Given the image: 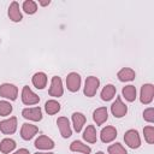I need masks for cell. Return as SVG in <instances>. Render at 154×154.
I'll use <instances>...</instances> for the list:
<instances>
[{
    "instance_id": "9a60e30c",
    "label": "cell",
    "mask_w": 154,
    "mask_h": 154,
    "mask_svg": "<svg viewBox=\"0 0 154 154\" xmlns=\"http://www.w3.org/2000/svg\"><path fill=\"white\" fill-rule=\"evenodd\" d=\"M7 13H8V17H10V19L12 22H16L17 23V22H20L23 19L22 12L19 10V4L17 1H12L10 4V7H8Z\"/></svg>"
},
{
    "instance_id": "5b68a950",
    "label": "cell",
    "mask_w": 154,
    "mask_h": 154,
    "mask_svg": "<svg viewBox=\"0 0 154 154\" xmlns=\"http://www.w3.org/2000/svg\"><path fill=\"white\" fill-rule=\"evenodd\" d=\"M48 94H49L51 96H53V97H60V96L64 94L63 82H61V78H60V77H58V76L52 77L51 87H49Z\"/></svg>"
},
{
    "instance_id": "7a4b0ae2",
    "label": "cell",
    "mask_w": 154,
    "mask_h": 154,
    "mask_svg": "<svg viewBox=\"0 0 154 154\" xmlns=\"http://www.w3.org/2000/svg\"><path fill=\"white\" fill-rule=\"evenodd\" d=\"M124 141L132 149H136V148H138L141 146V137L138 135V131L135 130V129H130V130H128L125 132Z\"/></svg>"
},
{
    "instance_id": "ffe728a7",
    "label": "cell",
    "mask_w": 154,
    "mask_h": 154,
    "mask_svg": "<svg viewBox=\"0 0 154 154\" xmlns=\"http://www.w3.org/2000/svg\"><path fill=\"white\" fill-rule=\"evenodd\" d=\"M70 150L71 152H79V153H83V154H90L91 152V148L87 144H84L83 142L81 141H73L71 144H70Z\"/></svg>"
},
{
    "instance_id": "4316f807",
    "label": "cell",
    "mask_w": 154,
    "mask_h": 154,
    "mask_svg": "<svg viewBox=\"0 0 154 154\" xmlns=\"http://www.w3.org/2000/svg\"><path fill=\"white\" fill-rule=\"evenodd\" d=\"M107 150H108V154H128L126 149L120 143H113V144L108 146Z\"/></svg>"
},
{
    "instance_id": "e0dca14e",
    "label": "cell",
    "mask_w": 154,
    "mask_h": 154,
    "mask_svg": "<svg viewBox=\"0 0 154 154\" xmlns=\"http://www.w3.org/2000/svg\"><path fill=\"white\" fill-rule=\"evenodd\" d=\"M135 71L130 67H123L120 71H118L117 73V77L120 82H130V81H134L135 79Z\"/></svg>"
},
{
    "instance_id": "ac0fdd59",
    "label": "cell",
    "mask_w": 154,
    "mask_h": 154,
    "mask_svg": "<svg viewBox=\"0 0 154 154\" xmlns=\"http://www.w3.org/2000/svg\"><path fill=\"white\" fill-rule=\"evenodd\" d=\"M31 81L34 87H36L37 89H43L47 85V75L45 72H36L32 76Z\"/></svg>"
},
{
    "instance_id": "83f0119b",
    "label": "cell",
    "mask_w": 154,
    "mask_h": 154,
    "mask_svg": "<svg viewBox=\"0 0 154 154\" xmlns=\"http://www.w3.org/2000/svg\"><path fill=\"white\" fill-rule=\"evenodd\" d=\"M143 134H144V140L147 141V143L153 144L154 143V126L153 125H148L143 129Z\"/></svg>"
},
{
    "instance_id": "4dcf8cb0",
    "label": "cell",
    "mask_w": 154,
    "mask_h": 154,
    "mask_svg": "<svg viewBox=\"0 0 154 154\" xmlns=\"http://www.w3.org/2000/svg\"><path fill=\"white\" fill-rule=\"evenodd\" d=\"M12 154H30V153H29V150L25 149V148H19L18 150H16V152L12 153Z\"/></svg>"
},
{
    "instance_id": "d6a6232c",
    "label": "cell",
    "mask_w": 154,
    "mask_h": 154,
    "mask_svg": "<svg viewBox=\"0 0 154 154\" xmlns=\"http://www.w3.org/2000/svg\"><path fill=\"white\" fill-rule=\"evenodd\" d=\"M35 154H53V153H46V152H37V153H35Z\"/></svg>"
},
{
    "instance_id": "4fadbf2b",
    "label": "cell",
    "mask_w": 154,
    "mask_h": 154,
    "mask_svg": "<svg viewBox=\"0 0 154 154\" xmlns=\"http://www.w3.org/2000/svg\"><path fill=\"white\" fill-rule=\"evenodd\" d=\"M116 137H117V129L111 125L103 128L100 132V138L103 143H109L113 140H116Z\"/></svg>"
},
{
    "instance_id": "836d02e7",
    "label": "cell",
    "mask_w": 154,
    "mask_h": 154,
    "mask_svg": "<svg viewBox=\"0 0 154 154\" xmlns=\"http://www.w3.org/2000/svg\"><path fill=\"white\" fill-rule=\"evenodd\" d=\"M95 154H105L103 152H97V153H95Z\"/></svg>"
},
{
    "instance_id": "44dd1931",
    "label": "cell",
    "mask_w": 154,
    "mask_h": 154,
    "mask_svg": "<svg viewBox=\"0 0 154 154\" xmlns=\"http://www.w3.org/2000/svg\"><path fill=\"white\" fill-rule=\"evenodd\" d=\"M83 140L87 141L88 143H95L97 141V136H96V130L94 128V125H88L83 132Z\"/></svg>"
},
{
    "instance_id": "1f68e13d",
    "label": "cell",
    "mask_w": 154,
    "mask_h": 154,
    "mask_svg": "<svg viewBox=\"0 0 154 154\" xmlns=\"http://www.w3.org/2000/svg\"><path fill=\"white\" fill-rule=\"evenodd\" d=\"M38 4H40L41 6H47V5H49V4H51V1H49V0H40V1H38Z\"/></svg>"
},
{
    "instance_id": "8992f818",
    "label": "cell",
    "mask_w": 154,
    "mask_h": 154,
    "mask_svg": "<svg viewBox=\"0 0 154 154\" xmlns=\"http://www.w3.org/2000/svg\"><path fill=\"white\" fill-rule=\"evenodd\" d=\"M154 97V87L150 83H146L141 87V94H140V101L144 105H148L153 101Z\"/></svg>"
},
{
    "instance_id": "f546056e",
    "label": "cell",
    "mask_w": 154,
    "mask_h": 154,
    "mask_svg": "<svg viewBox=\"0 0 154 154\" xmlns=\"http://www.w3.org/2000/svg\"><path fill=\"white\" fill-rule=\"evenodd\" d=\"M143 119L148 123H153L154 122V108L153 107H149L147 109H144L143 112Z\"/></svg>"
},
{
    "instance_id": "30bf717a",
    "label": "cell",
    "mask_w": 154,
    "mask_h": 154,
    "mask_svg": "<svg viewBox=\"0 0 154 154\" xmlns=\"http://www.w3.org/2000/svg\"><path fill=\"white\" fill-rule=\"evenodd\" d=\"M22 116L25 119H29V120H32V122H40L42 119V109L40 107L24 108L22 111Z\"/></svg>"
},
{
    "instance_id": "603a6c76",
    "label": "cell",
    "mask_w": 154,
    "mask_h": 154,
    "mask_svg": "<svg viewBox=\"0 0 154 154\" xmlns=\"http://www.w3.org/2000/svg\"><path fill=\"white\" fill-rule=\"evenodd\" d=\"M14 148H16V142L12 138H4L0 142V152L4 153V154L11 153Z\"/></svg>"
},
{
    "instance_id": "d4e9b609",
    "label": "cell",
    "mask_w": 154,
    "mask_h": 154,
    "mask_svg": "<svg viewBox=\"0 0 154 154\" xmlns=\"http://www.w3.org/2000/svg\"><path fill=\"white\" fill-rule=\"evenodd\" d=\"M60 108H61L60 103L58 101H55V100H48L46 102V105H45V109L49 116H53V114L58 113L60 111Z\"/></svg>"
},
{
    "instance_id": "7c38bea8",
    "label": "cell",
    "mask_w": 154,
    "mask_h": 154,
    "mask_svg": "<svg viewBox=\"0 0 154 154\" xmlns=\"http://www.w3.org/2000/svg\"><path fill=\"white\" fill-rule=\"evenodd\" d=\"M38 132V128L36 125H32L30 123H24L22 125V129H20V136L23 140L25 141H29L31 140L36 134Z\"/></svg>"
},
{
    "instance_id": "2e32d148",
    "label": "cell",
    "mask_w": 154,
    "mask_h": 154,
    "mask_svg": "<svg viewBox=\"0 0 154 154\" xmlns=\"http://www.w3.org/2000/svg\"><path fill=\"white\" fill-rule=\"evenodd\" d=\"M93 119L96 125H102L108 119V112L106 107H99L93 112Z\"/></svg>"
},
{
    "instance_id": "8fae6325",
    "label": "cell",
    "mask_w": 154,
    "mask_h": 154,
    "mask_svg": "<svg viewBox=\"0 0 154 154\" xmlns=\"http://www.w3.org/2000/svg\"><path fill=\"white\" fill-rule=\"evenodd\" d=\"M57 125L59 128V131H60V135L64 137V138H69L71 135H72V130H71V126H70V122L66 117H59L58 120H57Z\"/></svg>"
},
{
    "instance_id": "f1b7e54d",
    "label": "cell",
    "mask_w": 154,
    "mask_h": 154,
    "mask_svg": "<svg viewBox=\"0 0 154 154\" xmlns=\"http://www.w3.org/2000/svg\"><path fill=\"white\" fill-rule=\"evenodd\" d=\"M12 109H13L12 105L8 101H5V100L0 101V116L6 117V116H8L12 112Z\"/></svg>"
},
{
    "instance_id": "9c48e42d",
    "label": "cell",
    "mask_w": 154,
    "mask_h": 154,
    "mask_svg": "<svg viewBox=\"0 0 154 154\" xmlns=\"http://www.w3.org/2000/svg\"><path fill=\"white\" fill-rule=\"evenodd\" d=\"M17 130V118L11 117L8 119H5L0 122V131L5 135H11Z\"/></svg>"
},
{
    "instance_id": "6da1fadb",
    "label": "cell",
    "mask_w": 154,
    "mask_h": 154,
    "mask_svg": "<svg viewBox=\"0 0 154 154\" xmlns=\"http://www.w3.org/2000/svg\"><path fill=\"white\" fill-rule=\"evenodd\" d=\"M99 87H100V81L97 77H95V76L87 77L85 83H84V90H83L84 95L88 97H93L96 94Z\"/></svg>"
},
{
    "instance_id": "ba28073f",
    "label": "cell",
    "mask_w": 154,
    "mask_h": 154,
    "mask_svg": "<svg viewBox=\"0 0 154 154\" xmlns=\"http://www.w3.org/2000/svg\"><path fill=\"white\" fill-rule=\"evenodd\" d=\"M81 76L77 73V72H71L67 75L66 77V87L72 93H76L81 88Z\"/></svg>"
},
{
    "instance_id": "d6986e66",
    "label": "cell",
    "mask_w": 154,
    "mask_h": 154,
    "mask_svg": "<svg viewBox=\"0 0 154 154\" xmlns=\"http://www.w3.org/2000/svg\"><path fill=\"white\" fill-rule=\"evenodd\" d=\"M85 116L81 112H75L72 114V123H73V128L77 132H79L83 128V125L85 124Z\"/></svg>"
},
{
    "instance_id": "7402d4cb",
    "label": "cell",
    "mask_w": 154,
    "mask_h": 154,
    "mask_svg": "<svg viewBox=\"0 0 154 154\" xmlns=\"http://www.w3.org/2000/svg\"><path fill=\"white\" fill-rule=\"evenodd\" d=\"M116 93H117V89L113 84H106L103 87V89L101 90V99L103 101H109V100L113 99Z\"/></svg>"
},
{
    "instance_id": "277c9868",
    "label": "cell",
    "mask_w": 154,
    "mask_h": 154,
    "mask_svg": "<svg viewBox=\"0 0 154 154\" xmlns=\"http://www.w3.org/2000/svg\"><path fill=\"white\" fill-rule=\"evenodd\" d=\"M22 102L24 105H28V106L36 105L40 102V97L28 85H24L23 90H22Z\"/></svg>"
},
{
    "instance_id": "3957f363",
    "label": "cell",
    "mask_w": 154,
    "mask_h": 154,
    "mask_svg": "<svg viewBox=\"0 0 154 154\" xmlns=\"http://www.w3.org/2000/svg\"><path fill=\"white\" fill-rule=\"evenodd\" d=\"M0 96L14 101L18 96V88L11 83H4L0 85Z\"/></svg>"
},
{
    "instance_id": "5bb4252c",
    "label": "cell",
    "mask_w": 154,
    "mask_h": 154,
    "mask_svg": "<svg viewBox=\"0 0 154 154\" xmlns=\"http://www.w3.org/2000/svg\"><path fill=\"white\" fill-rule=\"evenodd\" d=\"M35 147L37 149H43V150H49L54 148V141L52 138H49L48 136L41 135L36 138L35 141Z\"/></svg>"
},
{
    "instance_id": "52a82bcc",
    "label": "cell",
    "mask_w": 154,
    "mask_h": 154,
    "mask_svg": "<svg viewBox=\"0 0 154 154\" xmlns=\"http://www.w3.org/2000/svg\"><path fill=\"white\" fill-rule=\"evenodd\" d=\"M111 112H112V114H113L116 118H122V117H124V116L126 114V112H128V106L122 101V97H120V96H118V97L116 99V101L112 103V106H111Z\"/></svg>"
},
{
    "instance_id": "cb8c5ba5",
    "label": "cell",
    "mask_w": 154,
    "mask_h": 154,
    "mask_svg": "<svg viewBox=\"0 0 154 154\" xmlns=\"http://www.w3.org/2000/svg\"><path fill=\"white\" fill-rule=\"evenodd\" d=\"M122 94L125 97V100H128L129 102L135 101V99H136V88H135V85H131V84L125 85L122 89Z\"/></svg>"
},
{
    "instance_id": "484cf974",
    "label": "cell",
    "mask_w": 154,
    "mask_h": 154,
    "mask_svg": "<svg viewBox=\"0 0 154 154\" xmlns=\"http://www.w3.org/2000/svg\"><path fill=\"white\" fill-rule=\"evenodd\" d=\"M23 10L28 14H34L37 11V4L32 0H25L23 2Z\"/></svg>"
}]
</instances>
